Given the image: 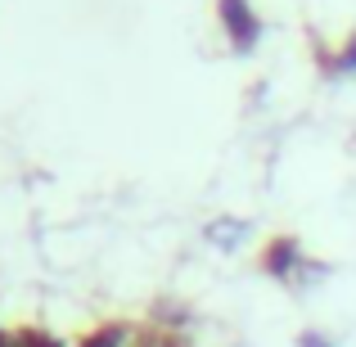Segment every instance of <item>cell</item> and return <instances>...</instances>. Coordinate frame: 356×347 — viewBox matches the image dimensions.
Here are the masks:
<instances>
[{
    "label": "cell",
    "mask_w": 356,
    "mask_h": 347,
    "mask_svg": "<svg viewBox=\"0 0 356 347\" xmlns=\"http://www.w3.org/2000/svg\"><path fill=\"white\" fill-rule=\"evenodd\" d=\"M266 266L275 271V275H293V266H298V243H293V239L275 243V248L266 252Z\"/></svg>",
    "instance_id": "2"
},
{
    "label": "cell",
    "mask_w": 356,
    "mask_h": 347,
    "mask_svg": "<svg viewBox=\"0 0 356 347\" xmlns=\"http://www.w3.org/2000/svg\"><path fill=\"white\" fill-rule=\"evenodd\" d=\"M221 14H226V27H230V36H235V45L239 50H248L252 41H257V18H252V9L243 5V0H221Z\"/></svg>",
    "instance_id": "1"
},
{
    "label": "cell",
    "mask_w": 356,
    "mask_h": 347,
    "mask_svg": "<svg viewBox=\"0 0 356 347\" xmlns=\"http://www.w3.org/2000/svg\"><path fill=\"white\" fill-rule=\"evenodd\" d=\"M243 230H248L243 221H217V226L208 230V239L217 243V248H235V243L243 239Z\"/></svg>",
    "instance_id": "3"
},
{
    "label": "cell",
    "mask_w": 356,
    "mask_h": 347,
    "mask_svg": "<svg viewBox=\"0 0 356 347\" xmlns=\"http://www.w3.org/2000/svg\"><path fill=\"white\" fill-rule=\"evenodd\" d=\"M302 347H330V343H325V339H316V334H307V339H302Z\"/></svg>",
    "instance_id": "6"
},
{
    "label": "cell",
    "mask_w": 356,
    "mask_h": 347,
    "mask_svg": "<svg viewBox=\"0 0 356 347\" xmlns=\"http://www.w3.org/2000/svg\"><path fill=\"white\" fill-rule=\"evenodd\" d=\"M122 343H127V334H122V330H108V334H99V339H90L86 347H122Z\"/></svg>",
    "instance_id": "4"
},
{
    "label": "cell",
    "mask_w": 356,
    "mask_h": 347,
    "mask_svg": "<svg viewBox=\"0 0 356 347\" xmlns=\"http://www.w3.org/2000/svg\"><path fill=\"white\" fill-rule=\"evenodd\" d=\"M334 68H339V72H352V68H356V41L348 45V50H343V59L334 63Z\"/></svg>",
    "instance_id": "5"
}]
</instances>
